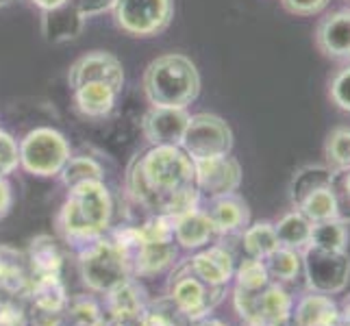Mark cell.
<instances>
[{"label":"cell","mask_w":350,"mask_h":326,"mask_svg":"<svg viewBox=\"0 0 350 326\" xmlns=\"http://www.w3.org/2000/svg\"><path fill=\"white\" fill-rule=\"evenodd\" d=\"M126 191L148 215L178 217L200 207L194 159L180 146H150L126 172Z\"/></svg>","instance_id":"cell-1"},{"label":"cell","mask_w":350,"mask_h":326,"mask_svg":"<svg viewBox=\"0 0 350 326\" xmlns=\"http://www.w3.org/2000/svg\"><path fill=\"white\" fill-rule=\"evenodd\" d=\"M55 226L59 237L72 248H81L109 233L113 226V196L105 180H85L70 187Z\"/></svg>","instance_id":"cell-2"},{"label":"cell","mask_w":350,"mask_h":326,"mask_svg":"<svg viewBox=\"0 0 350 326\" xmlns=\"http://www.w3.org/2000/svg\"><path fill=\"white\" fill-rule=\"evenodd\" d=\"M142 85L152 107L187 109L200 94V74L187 55L165 53L148 64Z\"/></svg>","instance_id":"cell-3"},{"label":"cell","mask_w":350,"mask_h":326,"mask_svg":"<svg viewBox=\"0 0 350 326\" xmlns=\"http://www.w3.org/2000/svg\"><path fill=\"white\" fill-rule=\"evenodd\" d=\"M77 250L81 283L88 292L96 296L107 294L111 287L131 276V265L126 255L113 244L109 235H103Z\"/></svg>","instance_id":"cell-4"},{"label":"cell","mask_w":350,"mask_h":326,"mask_svg":"<svg viewBox=\"0 0 350 326\" xmlns=\"http://www.w3.org/2000/svg\"><path fill=\"white\" fill-rule=\"evenodd\" d=\"M20 167L31 176L51 178L59 176L66 161L72 157V148L64 133L53 126H38L29 131L18 144Z\"/></svg>","instance_id":"cell-5"},{"label":"cell","mask_w":350,"mask_h":326,"mask_svg":"<svg viewBox=\"0 0 350 326\" xmlns=\"http://www.w3.org/2000/svg\"><path fill=\"white\" fill-rule=\"evenodd\" d=\"M167 300L189 322H198L213 313L226 296V287H211L189 270L187 261L176 263L167 279Z\"/></svg>","instance_id":"cell-6"},{"label":"cell","mask_w":350,"mask_h":326,"mask_svg":"<svg viewBox=\"0 0 350 326\" xmlns=\"http://www.w3.org/2000/svg\"><path fill=\"white\" fill-rule=\"evenodd\" d=\"M233 307L246 326H281L292 322L294 298L283 283L270 281L259 292L233 289Z\"/></svg>","instance_id":"cell-7"},{"label":"cell","mask_w":350,"mask_h":326,"mask_svg":"<svg viewBox=\"0 0 350 326\" xmlns=\"http://www.w3.org/2000/svg\"><path fill=\"white\" fill-rule=\"evenodd\" d=\"M303 272L311 292L335 296L350 281V257L346 250H327L309 244L303 252Z\"/></svg>","instance_id":"cell-8"},{"label":"cell","mask_w":350,"mask_h":326,"mask_svg":"<svg viewBox=\"0 0 350 326\" xmlns=\"http://www.w3.org/2000/svg\"><path fill=\"white\" fill-rule=\"evenodd\" d=\"M116 24L131 38L163 33L174 18V0H116Z\"/></svg>","instance_id":"cell-9"},{"label":"cell","mask_w":350,"mask_h":326,"mask_svg":"<svg viewBox=\"0 0 350 326\" xmlns=\"http://www.w3.org/2000/svg\"><path fill=\"white\" fill-rule=\"evenodd\" d=\"M191 159H209V157L231 154L233 150V131L215 113H196L189 118L183 144H180Z\"/></svg>","instance_id":"cell-10"},{"label":"cell","mask_w":350,"mask_h":326,"mask_svg":"<svg viewBox=\"0 0 350 326\" xmlns=\"http://www.w3.org/2000/svg\"><path fill=\"white\" fill-rule=\"evenodd\" d=\"M196 189L200 196L215 198L224 194H233L241 185V165L235 157H209V159L194 161Z\"/></svg>","instance_id":"cell-11"},{"label":"cell","mask_w":350,"mask_h":326,"mask_svg":"<svg viewBox=\"0 0 350 326\" xmlns=\"http://www.w3.org/2000/svg\"><path fill=\"white\" fill-rule=\"evenodd\" d=\"M109 83L111 87L122 92L124 87V68L120 59L105 51H92L88 55L79 57L68 70V85L70 90H77L85 83Z\"/></svg>","instance_id":"cell-12"},{"label":"cell","mask_w":350,"mask_h":326,"mask_svg":"<svg viewBox=\"0 0 350 326\" xmlns=\"http://www.w3.org/2000/svg\"><path fill=\"white\" fill-rule=\"evenodd\" d=\"M187 109L176 107H150L144 116V135L150 146H180L189 124Z\"/></svg>","instance_id":"cell-13"},{"label":"cell","mask_w":350,"mask_h":326,"mask_svg":"<svg viewBox=\"0 0 350 326\" xmlns=\"http://www.w3.org/2000/svg\"><path fill=\"white\" fill-rule=\"evenodd\" d=\"M100 300L107 318L122 320V322H137L152 298L148 296V289L144 287L142 279L129 276L122 283L111 287L107 294H103Z\"/></svg>","instance_id":"cell-14"},{"label":"cell","mask_w":350,"mask_h":326,"mask_svg":"<svg viewBox=\"0 0 350 326\" xmlns=\"http://www.w3.org/2000/svg\"><path fill=\"white\" fill-rule=\"evenodd\" d=\"M189 270L211 287H228L235 274L233 252L222 244H209L185 259Z\"/></svg>","instance_id":"cell-15"},{"label":"cell","mask_w":350,"mask_h":326,"mask_svg":"<svg viewBox=\"0 0 350 326\" xmlns=\"http://www.w3.org/2000/svg\"><path fill=\"white\" fill-rule=\"evenodd\" d=\"M85 16L81 14L77 0H68L66 5L42 11L40 29L46 44H66L81 38L83 29H85Z\"/></svg>","instance_id":"cell-16"},{"label":"cell","mask_w":350,"mask_h":326,"mask_svg":"<svg viewBox=\"0 0 350 326\" xmlns=\"http://www.w3.org/2000/svg\"><path fill=\"white\" fill-rule=\"evenodd\" d=\"M204 211H207L209 220L215 228V235L218 237H228V235L241 233L250 224V209H248L246 200L241 198L237 191L209 198Z\"/></svg>","instance_id":"cell-17"},{"label":"cell","mask_w":350,"mask_h":326,"mask_svg":"<svg viewBox=\"0 0 350 326\" xmlns=\"http://www.w3.org/2000/svg\"><path fill=\"white\" fill-rule=\"evenodd\" d=\"M178 246L174 241H144L129 259L131 276L135 279H152L176 265Z\"/></svg>","instance_id":"cell-18"},{"label":"cell","mask_w":350,"mask_h":326,"mask_svg":"<svg viewBox=\"0 0 350 326\" xmlns=\"http://www.w3.org/2000/svg\"><path fill=\"white\" fill-rule=\"evenodd\" d=\"M31 270L24 250L0 244V298H27Z\"/></svg>","instance_id":"cell-19"},{"label":"cell","mask_w":350,"mask_h":326,"mask_svg":"<svg viewBox=\"0 0 350 326\" xmlns=\"http://www.w3.org/2000/svg\"><path fill=\"white\" fill-rule=\"evenodd\" d=\"M318 48L333 59H350V9L333 11L316 29Z\"/></svg>","instance_id":"cell-20"},{"label":"cell","mask_w":350,"mask_h":326,"mask_svg":"<svg viewBox=\"0 0 350 326\" xmlns=\"http://www.w3.org/2000/svg\"><path fill=\"white\" fill-rule=\"evenodd\" d=\"M215 228L204 209H191L183 215L174 217V244L180 250L196 252L204 246L213 244Z\"/></svg>","instance_id":"cell-21"},{"label":"cell","mask_w":350,"mask_h":326,"mask_svg":"<svg viewBox=\"0 0 350 326\" xmlns=\"http://www.w3.org/2000/svg\"><path fill=\"white\" fill-rule=\"evenodd\" d=\"M294 326H337L342 322L340 305L327 294L309 292L292 309Z\"/></svg>","instance_id":"cell-22"},{"label":"cell","mask_w":350,"mask_h":326,"mask_svg":"<svg viewBox=\"0 0 350 326\" xmlns=\"http://www.w3.org/2000/svg\"><path fill=\"white\" fill-rule=\"evenodd\" d=\"M31 309L38 311H53V313H66L68 307V287L62 276L48 274V276H31V285L27 298Z\"/></svg>","instance_id":"cell-23"},{"label":"cell","mask_w":350,"mask_h":326,"mask_svg":"<svg viewBox=\"0 0 350 326\" xmlns=\"http://www.w3.org/2000/svg\"><path fill=\"white\" fill-rule=\"evenodd\" d=\"M31 276H48V274H64L66 257L59 241L53 235H35L29 241V248L24 250Z\"/></svg>","instance_id":"cell-24"},{"label":"cell","mask_w":350,"mask_h":326,"mask_svg":"<svg viewBox=\"0 0 350 326\" xmlns=\"http://www.w3.org/2000/svg\"><path fill=\"white\" fill-rule=\"evenodd\" d=\"M72 94H75V105L79 111L92 120H100L105 116H109L116 107L118 96H120V92L116 87H111L109 83H100V81L85 83V85L72 90Z\"/></svg>","instance_id":"cell-25"},{"label":"cell","mask_w":350,"mask_h":326,"mask_svg":"<svg viewBox=\"0 0 350 326\" xmlns=\"http://www.w3.org/2000/svg\"><path fill=\"white\" fill-rule=\"evenodd\" d=\"M107 313L103 300L92 294L83 292L70 296L66 307V326H105Z\"/></svg>","instance_id":"cell-26"},{"label":"cell","mask_w":350,"mask_h":326,"mask_svg":"<svg viewBox=\"0 0 350 326\" xmlns=\"http://www.w3.org/2000/svg\"><path fill=\"white\" fill-rule=\"evenodd\" d=\"M274 228H276V237H279L281 246L303 252L311 241L313 222L300 209H294L285 213L281 220L274 224Z\"/></svg>","instance_id":"cell-27"},{"label":"cell","mask_w":350,"mask_h":326,"mask_svg":"<svg viewBox=\"0 0 350 326\" xmlns=\"http://www.w3.org/2000/svg\"><path fill=\"white\" fill-rule=\"evenodd\" d=\"M296 209L303 211L313 224L324 220H337L340 217V198H337L333 185H322L309 191Z\"/></svg>","instance_id":"cell-28"},{"label":"cell","mask_w":350,"mask_h":326,"mask_svg":"<svg viewBox=\"0 0 350 326\" xmlns=\"http://www.w3.org/2000/svg\"><path fill=\"white\" fill-rule=\"evenodd\" d=\"M241 246H244L246 257L265 259L281 244H279V237H276L274 224L263 220V222L248 224L244 231H241Z\"/></svg>","instance_id":"cell-29"},{"label":"cell","mask_w":350,"mask_h":326,"mask_svg":"<svg viewBox=\"0 0 350 326\" xmlns=\"http://www.w3.org/2000/svg\"><path fill=\"white\" fill-rule=\"evenodd\" d=\"M265 268H268L270 279L276 283H292L298 279V274L303 272V255L298 250L279 246L274 252H270L263 259Z\"/></svg>","instance_id":"cell-30"},{"label":"cell","mask_w":350,"mask_h":326,"mask_svg":"<svg viewBox=\"0 0 350 326\" xmlns=\"http://www.w3.org/2000/svg\"><path fill=\"white\" fill-rule=\"evenodd\" d=\"M335 170L329 165H307L300 172L294 174L292 185H289V196H292L294 207H298L300 200H303L309 191L322 185H333L335 183Z\"/></svg>","instance_id":"cell-31"},{"label":"cell","mask_w":350,"mask_h":326,"mask_svg":"<svg viewBox=\"0 0 350 326\" xmlns=\"http://www.w3.org/2000/svg\"><path fill=\"white\" fill-rule=\"evenodd\" d=\"M59 180H62L66 189H70L79 183H85V180H105V170L94 157L77 154L66 161L64 170L59 172Z\"/></svg>","instance_id":"cell-32"},{"label":"cell","mask_w":350,"mask_h":326,"mask_svg":"<svg viewBox=\"0 0 350 326\" xmlns=\"http://www.w3.org/2000/svg\"><path fill=\"white\" fill-rule=\"evenodd\" d=\"M137 326H191V322L167 300V296H163L150 300L146 311L137 320Z\"/></svg>","instance_id":"cell-33"},{"label":"cell","mask_w":350,"mask_h":326,"mask_svg":"<svg viewBox=\"0 0 350 326\" xmlns=\"http://www.w3.org/2000/svg\"><path fill=\"white\" fill-rule=\"evenodd\" d=\"M233 281H235L237 289H244V292H259V289H263L272 279H270L263 259L244 257L239 261V265H235Z\"/></svg>","instance_id":"cell-34"},{"label":"cell","mask_w":350,"mask_h":326,"mask_svg":"<svg viewBox=\"0 0 350 326\" xmlns=\"http://www.w3.org/2000/svg\"><path fill=\"white\" fill-rule=\"evenodd\" d=\"M309 244L327 250H346L348 246V228L342 217L337 220H324L316 222L311 231V241Z\"/></svg>","instance_id":"cell-35"},{"label":"cell","mask_w":350,"mask_h":326,"mask_svg":"<svg viewBox=\"0 0 350 326\" xmlns=\"http://www.w3.org/2000/svg\"><path fill=\"white\" fill-rule=\"evenodd\" d=\"M324 154L335 172L350 170V128H335L327 139Z\"/></svg>","instance_id":"cell-36"},{"label":"cell","mask_w":350,"mask_h":326,"mask_svg":"<svg viewBox=\"0 0 350 326\" xmlns=\"http://www.w3.org/2000/svg\"><path fill=\"white\" fill-rule=\"evenodd\" d=\"M0 326H31V309L24 298H0Z\"/></svg>","instance_id":"cell-37"},{"label":"cell","mask_w":350,"mask_h":326,"mask_svg":"<svg viewBox=\"0 0 350 326\" xmlns=\"http://www.w3.org/2000/svg\"><path fill=\"white\" fill-rule=\"evenodd\" d=\"M20 167V148L11 133L0 128V176L14 174Z\"/></svg>","instance_id":"cell-38"},{"label":"cell","mask_w":350,"mask_h":326,"mask_svg":"<svg viewBox=\"0 0 350 326\" xmlns=\"http://www.w3.org/2000/svg\"><path fill=\"white\" fill-rule=\"evenodd\" d=\"M331 100L344 109V111H350V68L340 70L331 81Z\"/></svg>","instance_id":"cell-39"},{"label":"cell","mask_w":350,"mask_h":326,"mask_svg":"<svg viewBox=\"0 0 350 326\" xmlns=\"http://www.w3.org/2000/svg\"><path fill=\"white\" fill-rule=\"evenodd\" d=\"M283 9L289 11L292 16L300 18H309V16H318L320 11L327 9L329 0H281Z\"/></svg>","instance_id":"cell-40"},{"label":"cell","mask_w":350,"mask_h":326,"mask_svg":"<svg viewBox=\"0 0 350 326\" xmlns=\"http://www.w3.org/2000/svg\"><path fill=\"white\" fill-rule=\"evenodd\" d=\"M31 326H66V313L31 309Z\"/></svg>","instance_id":"cell-41"},{"label":"cell","mask_w":350,"mask_h":326,"mask_svg":"<svg viewBox=\"0 0 350 326\" xmlns=\"http://www.w3.org/2000/svg\"><path fill=\"white\" fill-rule=\"evenodd\" d=\"M77 5L81 9V14L85 18H94V16H100L105 11H111L116 0H77Z\"/></svg>","instance_id":"cell-42"},{"label":"cell","mask_w":350,"mask_h":326,"mask_svg":"<svg viewBox=\"0 0 350 326\" xmlns=\"http://www.w3.org/2000/svg\"><path fill=\"white\" fill-rule=\"evenodd\" d=\"M11 207H14V187H11L9 178L0 176V220L9 215Z\"/></svg>","instance_id":"cell-43"},{"label":"cell","mask_w":350,"mask_h":326,"mask_svg":"<svg viewBox=\"0 0 350 326\" xmlns=\"http://www.w3.org/2000/svg\"><path fill=\"white\" fill-rule=\"evenodd\" d=\"M31 3H33L35 7H40L42 11H46V9L62 7V5H66V3H68V0H31Z\"/></svg>","instance_id":"cell-44"},{"label":"cell","mask_w":350,"mask_h":326,"mask_svg":"<svg viewBox=\"0 0 350 326\" xmlns=\"http://www.w3.org/2000/svg\"><path fill=\"white\" fill-rule=\"evenodd\" d=\"M191 326H228V324L222 322V320H218V318L207 316V318H202V320H198V322H191Z\"/></svg>","instance_id":"cell-45"},{"label":"cell","mask_w":350,"mask_h":326,"mask_svg":"<svg viewBox=\"0 0 350 326\" xmlns=\"http://www.w3.org/2000/svg\"><path fill=\"white\" fill-rule=\"evenodd\" d=\"M340 311H342V322L350 324V296L344 298V303L340 305Z\"/></svg>","instance_id":"cell-46"},{"label":"cell","mask_w":350,"mask_h":326,"mask_svg":"<svg viewBox=\"0 0 350 326\" xmlns=\"http://www.w3.org/2000/svg\"><path fill=\"white\" fill-rule=\"evenodd\" d=\"M342 185H344V194H346V198H348V202H350V170H346V172H344Z\"/></svg>","instance_id":"cell-47"},{"label":"cell","mask_w":350,"mask_h":326,"mask_svg":"<svg viewBox=\"0 0 350 326\" xmlns=\"http://www.w3.org/2000/svg\"><path fill=\"white\" fill-rule=\"evenodd\" d=\"M9 3H14V0H0V7H7Z\"/></svg>","instance_id":"cell-48"},{"label":"cell","mask_w":350,"mask_h":326,"mask_svg":"<svg viewBox=\"0 0 350 326\" xmlns=\"http://www.w3.org/2000/svg\"><path fill=\"white\" fill-rule=\"evenodd\" d=\"M337 326H350L348 322H340V324H337Z\"/></svg>","instance_id":"cell-49"},{"label":"cell","mask_w":350,"mask_h":326,"mask_svg":"<svg viewBox=\"0 0 350 326\" xmlns=\"http://www.w3.org/2000/svg\"><path fill=\"white\" fill-rule=\"evenodd\" d=\"M281 326H289V324H281Z\"/></svg>","instance_id":"cell-50"}]
</instances>
